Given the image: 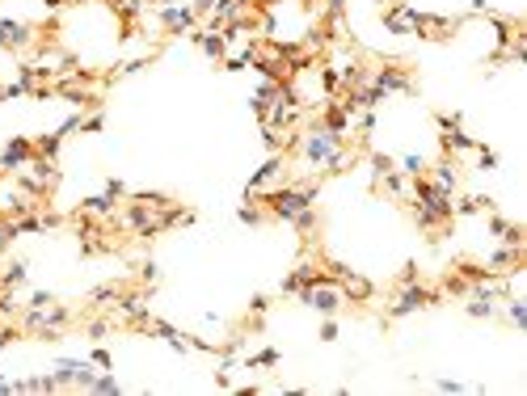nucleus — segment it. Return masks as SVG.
Returning a JSON list of instances; mask_svg holds the SVG:
<instances>
[{"label":"nucleus","instance_id":"c9c22d12","mask_svg":"<svg viewBox=\"0 0 527 396\" xmlns=\"http://www.w3.org/2000/svg\"><path fill=\"white\" fill-rule=\"evenodd\" d=\"M434 123H439L443 131H456V127H464V114H439Z\"/></svg>","mask_w":527,"mask_h":396},{"label":"nucleus","instance_id":"aec40b11","mask_svg":"<svg viewBox=\"0 0 527 396\" xmlns=\"http://www.w3.org/2000/svg\"><path fill=\"white\" fill-rule=\"evenodd\" d=\"M110 9H114L123 21H135V17H144L148 0H110Z\"/></svg>","mask_w":527,"mask_h":396},{"label":"nucleus","instance_id":"423d86ee","mask_svg":"<svg viewBox=\"0 0 527 396\" xmlns=\"http://www.w3.org/2000/svg\"><path fill=\"white\" fill-rule=\"evenodd\" d=\"M156 26L165 30V34H190L194 26H198V13H194L190 4H160L156 9Z\"/></svg>","mask_w":527,"mask_h":396},{"label":"nucleus","instance_id":"ddd939ff","mask_svg":"<svg viewBox=\"0 0 527 396\" xmlns=\"http://www.w3.org/2000/svg\"><path fill=\"white\" fill-rule=\"evenodd\" d=\"M515 265H523V249H515V245H502V249H493V253L485 258V270H489V274H506V270H515Z\"/></svg>","mask_w":527,"mask_h":396},{"label":"nucleus","instance_id":"a18cd8bd","mask_svg":"<svg viewBox=\"0 0 527 396\" xmlns=\"http://www.w3.org/2000/svg\"><path fill=\"white\" fill-rule=\"evenodd\" d=\"M396 283H401V287H405V283H418V265L409 262L405 270H401V278H396Z\"/></svg>","mask_w":527,"mask_h":396},{"label":"nucleus","instance_id":"4468645a","mask_svg":"<svg viewBox=\"0 0 527 396\" xmlns=\"http://www.w3.org/2000/svg\"><path fill=\"white\" fill-rule=\"evenodd\" d=\"M489 232H493L502 245H515V249H523V228H519V223H511V220H502L498 211H489Z\"/></svg>","mask_w":527,"mask_h":396},{"label":"nucleus","instance_id":"473e14b6","mask_svg":"<svg viewBox=\"0 0 527 396\" xmlns=\"http://www.w3.org/2000/svg\"><path fill=\"white\" fill-rule=\"evenodd\" d=\"M110 325H114V320H106V316H97V320H89V329H85V333H89L93 342H101V337L110 333Z\"/></svg>","mask_w":527,"mask_h":396},{"label":"nucleus","instance_id":"c03bdc74","mask_svg":"<svg viewBox=\"0 0 527 396\" xmlns=\"http://www.w3.org/2000/svg\"><path fill=\"white\" fill-rule=\"evenodd\" d=\"M434 388H439V392H464V384H460V380H439Z\"/></svg>","mask_w":527,"mask_h":396},{"label":"nucleus","instance_id":"a211bd4d","mask_svg":"<svg viewBox=\"0 0 527 396\" xmlns=\"http://www.w3.org/2000/svg\"><path fill=\"white\" fill-rule=\"evenodd\" d=\"M118 295H123V283H101V287L89 291V304H93V308H114Z\"/></svg>","mask_w":527,"mask_h":396},{"label":"nucleus","instance_id":"72a5a7b5","mask_svg":"<svg viewBox=\"0 0 527 396\" xmlns=\"http://www.w3.org/2000/svg\"><path fill=\"white\" fill-rule=\"evenodd\" d=\"M140 283H144V287H156V283H160V270H156V262H144V265H140Z\"/></svg>","mask_w":527,"mask_h":396},{"label":"nucleus","instance_id":"ea45409f","mask_svg":"<svg viewBox=\"0 0 527 396\" xmlns=\"http://www.w3.org/2000/svg\"><path fill=\"white\" fill-rule=\"evenodd\" d=\"M51 304H55L51 291H34V295H30V308H51Z\"/></svg>","mask_w":527,"mask_h":396},{"label":"nucleus","instance_id":"a19ab883","mask_svg":"<svg viewBox=\"0 0 527 396\" xmlns=\"http://www.w3.org/2000/svg\"><path fill=\"white\" fill-rule=\"evenodd\" d=\"M266 308H270L266 295H253V300H249V312H253V316H266Z\"/></svg>","mask_w":527,"mask_h":396},{"label":"nucleus","instance_id":"de8ad7c7","mask_svg":"<svg viewBox=\"0 0 527 396\" xmlns=\"http://www.w3.org/2000/svg\"><path fill=\"white\" fill-rule=\"evenodd\" d=\"M63 4H68V0H43V9H47V13H59Z\"/></svg>","mask_w":527,"mask_h":396},{"label":"nucleus","instance_id":"7c9ffc66","mask_svg":"<svg viewBox=\"0 0 527 396\" xmlns=\"http://www.w3.org/2000/svg\"><path fill=\"white\" fill-rule=\"evenodd\" d=\"M506 316H511L515 325H527V308H523V300H515V295H506Z\"/></svg>","mask_w":527,"mask_h":396},{"label":"nucleus","instance_id":"cd10ccee","mask_svg":"<svg viewBox=\"0 0 527 396\" xmlns=\"http://www.w3.org/2000/svg\"><path fill=\"white\" fill-rule=\"evenodd\" d=\"M321 88H325V97H337V93H342V76H337V68H321Z\"/></svg>","mask_w":527,"mask_h":396},{"label":"nucleus","instance_id":"79ce46f5","mask_svg":"<svg viewBox=\"0 0 527 396\" xmlns=\"http://www.w3.org/2000/svg\"><path fill=\"white\" fill-rule=\"evenodd\" d=\"M106 194H110V198H123V194H127V186H123L118 177H110V181H106Z\"/></svg>","mask_w":527,"mask_h":396},{"label":"nucleus","instance_id":"dca6fc26","mask_svg":"<svg viewBox=\"0 0 527 396\" xmlns=\"http://www.w3.org/2000/svg\"><path fill=\"white\" fill-rule=\"evenodd\" d=\"M481 143L473 135H464V127H456V131H443V152L447 156H456V152H477Z\"/></svg>","mask_w":527,"mask_h":396},{"label":"nucleus","instance_id":"5701e85b","mask_svg":"<svg viewBox=\"0 0 527 396\" xmlns=\"http://www.w3.org/2000/svg\"><path fill=\"white\" fill-rule=\"evenodd\" d=\"M279 358H283V354H279L275 346H270V350L249 354V358H245V367H249V371H253V367H279Z\"/></svg>","mask_w":527,"mask_h":396},{"label":"nucleus","instance_id":"4c0bfd02","mask_svg":"<svg viewBox=\"0 0 527 396\" xmlns=\"http://www.w3.org/2000/svg\"><path fill=\"white\" fill-rule=\"evenodd\" d=\"M237 215H240V223H262V220H266V215H262L257 207H240Z\"/></svg>","mask_w":527,"mask_h":396},{"label":"nucleus","instance_id":"39448f33","mask_svg":"<svg viewBox=\"0 0 527 396\" xmlns=\"http://www.w3.org/2000/svg\"><path fill=\"white\" fill-rule=\"evenodd\" d=\"M114 312H118V320H123V325L144 329L148 320H152V312H148V287H140V291H123V295H118V304H114Z\"/></svg>","mask_w":527,"mask_h":396},{"label":"nucleus","instance_id":"393cba45","mask_svg":"<svg viewBox=\"0 0 527 396\" xmlns=\"http://www.w3.org/2000/svg\"><path fill=\"white\" fill-rule=\"evenodd\" d=\"M380 186H384V190H388V194H396V198H405V203H409V186H405V177L396 173V169H392V173L384 177Z\"/></svg>","mask_w":527,"mask_h":396},{"label":"nucleus","instance_id":"2f4dec72","mask_svg":"<svg viewBox=\"0 0 527 396\" xmlns=\"http://www.w3.org/2000/svg\"><path fill=\"white\" fill-rule=\"evenodd\" d=\"M477 152H481L477 169H481V173H493V169H498V152H489V148H485V143H481Z\"/></svg>","mask_w":527,"mask_h":396},{"label":"nucleus","instance_id":"37998d69","mask_svg":"<svg viewBox=\"0 0 527 396\" xmlns=\"http://www.w3.org/2000/svg\"><path fill=\"white\" fill-rule=\"evenodd\" d=\"M321 337H325V342H334V337H337V320H334V316H325V325H321Z\"/></svg>","mask_w":527,"mask_h":396},{"label":"nucleus","instance_id":"58836bf2","mask_svg":"<svg viewBox=\"0 0 527 396\" xmlns=\"http://www.w3.org/2000/svg\"><path fill=\"white\" fill-rule=\"evenodd\" d=\"M140 68H148V59H127V64H118V76H131Z\"/></svg>","mask_w":527,"mask_h":396},{"label":"nucleus","instance_id":"e433bc0d","mask_svg":"<svg viewBox=\"0 0 527 396\" xmlns=\"http://www.w3.org/2000/svg\"><path fill=\"white\" fill-rule=\"evenodd\" d=\"M469 316H493V304H485V300H469Z\"/></svg>","mask_w":527,"mask_h":396},{"label":"nucleus","instance_id":"6ab92c4d","mask_svg":"<svg viewBox=\"0 0 527 396\" xmlns=\"http://www.w3.org/2000/svg\"><path fill=\"white\" fill-rule=\"evenodd\" d=\"M34 211H39V198H30V194H9V207H4V215H9V220L34 215Z\"/></svg>","mask_w":527,"mask_h":396},{"label":"nucleus","instance_id":"20e7f679","mask_svg":"<svg viewBox=\"0 0 527 396\" xmlns=\"http://www.w3.org/2000/svg\"><path fill=\"white\" fill-rule=\"evenodd\" d=\"M287 173V152H270L266 161H262V169L249 177V186H245V203L253 198V194H262V190H270V186H279Z\"/></svg>","mask_w":527,"mask_h":396},{"label":"nucleus","instance_id":"1a4fd4ad","mask_svg":"<svg viewBox=\"0 0 527 396\" xmlns=\"http://www.w3.org/2000/svg\"><path fill=\"white\" fill-rule=\"evenodd\" d=\"M30 156H34V139L13 135V139L4 143V152H0V169H4V173H21V169L30 165Z\"/></svg>","mask_w":527,"mask_h":396},{"label":"nucleus","instance_id":"f704fd0d","mask_svg":"<svg viewBox=\"0 0 527 396\" xmlns=\"http://www.w3.org/2000/svg\"><path fill=\"white\" fill-rule=\"evenodd\" d=\"M89 362H93V367H101V371H110V367H114V358H110V350H106V346H97V350L89 354Z\"/></svg>","mask_w":527,"mask_h":396},{"label":"nucleus","instance_id":"9b49d317","mask_svg":"<svg viewBox=\"0 0 527 396\" xmlns=\"http://www.w3.org/2000/svg\"><path fill=\"white\" fill-rule=\"evenodd\" d=\"M186 39H190L194 46H203V55H207V59H215V64L228 55V43H224V34H220V30H203V26H194Z\"/></svg>","mask_w":527,"mask_h":396},{"label":"nucleus","instance_id":"2eb2a0df","mask_svg":"<svg viewBox=\"0 0 527 396\" xmlns=\"http://www.w3.org/2000/svg\"><path fill=\"white\" fill-rule=\"evenodd\" d=\"M26 278H30V262H26V258H17V262H9L4 270H0V291H17Z\"/></svg>","mask_w":527,"mask_h":396},{"label":"nucleus","instance_id":"6e6552de","mask_svg":"<svg viewBox=\"0 0 527 396\" xmlns=\"http://www.w3.org/2000/svg\"><path fill=\"white\" fill-rule=\"evenodd\" d=\"M0 46H4V51H30V46H39V30H34L30 21L0 17Z\"/></svg>","mask_w":527,"mask_h":396},{"label":"nucleus","instance_id":"49530a36","mask_svg":"<svg viewBox=\"0 0 527 396\" xmlns=\"http://www.w3.org/2000/svg\"><path fill=\"white\" fill-rule=\"evenodd\" d=\"M469 13H481V17H485V13H489V0H473V4H469Z\"/></svg>","mask_w":527,"mask_h":396},{"label":"nucleus","instance_id":"9d476101","mask_svg":"<svg viewBox=\"0 0 527 396\" xmlns=\"http://www.w3.org/2000/svg\"><path fill=\"white\" fill-rule=\"evenodd\" d=\"M325 278V270L321 265H312V262H300L295 270H291L287 278H283V295H300L304 287H312V283H321Z\"/></svg>","mask_w":527,"mask_h":396},{"label":"nucleus","instance_id":"f257e3e1","mask_svg":"<svg viewBox=\"0 0 527 396\" xmlns=\"http://www.w3.org/2000/svg\"><path fill=\"white\" fill-rule=\"evenodd\" d=\"M295 152H300V161L312 169V173H342L346 165H350V148H346V139L334 135L329 127H308V131H300L295 139Z\"/></svg>","mask_w":527,"mask_h":396},{"label":"nucleus","instance_id":"412c9836","mask_svg":"<svg viewBox=\"0 0 527 396\" xmlns=\"http://www.w3.org/2000/svg\"><path fill=\"white\" fill-rule=\"evenodd\" d=\"M367 165H372V181H376V186L396 169V161H392V156H384V152H372V156H367Z\"/></svg>","mask_w":527,"mask_h":396},{"label":"nucleus","instance_id":"b1692460","mask_svg":"<svg viewBox=\"0 0 527 396\" xmlns=\"http://www.w3.org/2000/svg\"><path fill=\"white\" fill-rule=\"evenodd\" d=\"M291 228H295V232H304V236H312V232H317V207H304V211L291 220Z\"/></svg>","mask_w":527,"mask_h":396},{"label":"nucleus","instance_id":"f3484780","mask_svg":"<svg viewBox=\"0 0 527 396\" xmlns=\"http://www.w3.org/2000/svg\"><path fill=\"white\" fill-rule=\"evenodd\" d=\"M76 211H85V215H97V220H110V215L118 211V203H114L110 194H93V198H85Z\"/></svg>","mask_w":527,"mask_h":396},{"label":"nucleus","instance_id":"f8f14e48","mask_svg":"<svg viewBox=\"0 0 527 396\" xmlns=\"http://www.w3.org/2000/svg\"><path fill=\"white\" fill-rule=\"evenodd\" d=\"M426 177H431L439 190H447V194L460 190V165H456V156H443L439 165H426Z\"/></svg>","mask_w":527,"mask_h":396},{"label":"nucleus","instance_id":"bb28decb","mask_svg":"<svg viewBox=\"0 0 527 396\" xmlns=\"http://www.w3.org/2000/svg\"><path fill=\"white\" fill-rule=\"evenodd\" d=\"M17 236H21V232H17V220H9V215H0V253H4V249H9V245L17 240Z\"/></svg>","mask_w":527,"mask_h":396},{"label":"nucleus","instance_id":"f03ea898","mask_svg":"<svg viewBox=\"0 0 527 396\" xmlns=\"http://www.w3.org/2000/svg\"><path fill=\"white\" fill-rule=\"evenodd\" d=\"M439 300H443V291H431L426 283H405L392 295V304H388V320H401V316H409V312H418V308H431Z\"/></svg>","mask_w":527,"mask_h":396},{"label":"nucleus","instance_id":"c756f323","mask_svg":"<svg viewBox=\"0 0 527 396\" xmlns=\"http://www.w3.org/2000/svg\"><path fill=\"white\" fill-rule=\"evenodd\" d=\"M101 127H106V114H101V110H93V114H81V131H85V135H97Z\"/></svg>","mask_w":527,"mask_h":396},{"label":"nucleus","instance_id":"a878e982","mask_svg":"<svg viewBox=\"0 0 527 396\" xmlns=\"http://www.w3.org/2000/svg\"><path fill=\"white\" fill-rule=\"evenodd\" d=\"M89 392H101V396H114L123 392V384L114 380V375H93V384H89Z\"/></svg>","mask_w":527,"mask_h":396},{"label":"nucleus","instance_id":"7ed1b4c3","mask_svg":"<svg viewBox=\"0 0 527 396\" xmlns=\"http://www.w3.org/2000/svg\"><path fill=\"white\" fill-rule=\"evenodd\" d=\"M300 300H304L312 312H321V316H337V312H342V304H346V300H342V287H337L329 274H325L321 283L304 287V291H300Z\"/></svg>","mask_w":527,"mask_h":396},{"label":"nucleus","instance_id":"4be33fe9","mask_svg":"<svg viewBox=\"0 0 527 396\" xmlns=\"http://www.w3.org/2000/svg\"><path fill=\"white\" fill-rule=\"evenodd\" d=\"M59 148H63V135H59V131L39 135V139H34V152H39V156H51V161L59 156Z\"/></svg>","mask_w":527,"mask_h":396},{"label":"nucleus","instance_id":"0eeeda50","mask_svg":"<svg viewBox=\"0 0 527 396\" xmlns=\"http://www.w3.org/2000/svg\"><path fill=\"white\" fill-rule=\"evenodd\" d=\"M372 85L380 88L384 97L388 93H414V76H409V68H401V64H380V68H372Z\"/></svg>","mask_w":527,"mask_h":396},{"label":"nucleus","instance_id":"c85d7f7f","mask_svg":"<svg viewBox=\"0 0 527 396\" xmlns=\"http://www.w3.org/2000/svg\"><path fill=\"white\" fill-rule=\"evenodd\" d=\"M401 173H405V177H422V173H426V161H422L418 152H409V156L401 161Z\"/></svg>","mask_w":527,"mask_h":396}]
</instances>
